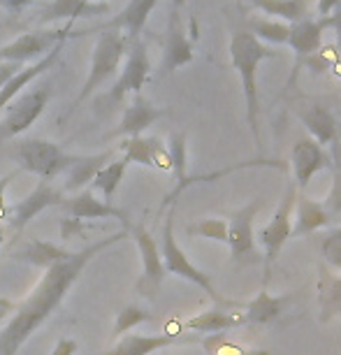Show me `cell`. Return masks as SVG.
<instances>
[{
    "label": "cell",
    "mask_w": 341,
    "mask_h": 355,
    "mask_svg": "<svg viewBox=\"0 0 341 355\" xmlns=\"http://www.w3.org/2000/svg\"><path fill=\"white\" fill-rule=\"evenodd\" d=\"M330 28H334V33H337V46L341 51V12H339V15L330 17Z\"/></svg>",
    "instance_id": "cell-45"
},
{
    "label": "cell",
    "mask_w": 341,
    "mask_h": 355,
    "mask_svg": "<svg viewBox=\"0 0 341 355\" xmlns=\"http://www.w3.org/2000/svg\"><path fill=\"white\" fill-rule=\"evenodd\" d=\"M325 28H330V17L327 19H311L306 17L302 21L292 24L290 33H288V42L292 53H295V68H292V77L288 79V89L295 84L299 68L309 61L311 56H316L320 51V44H323V33Z\"/></svg>",
    "instance_id": "cell-12"
},
{
    "label": "cell",
    "mask_w": 341,
    "mask_h": 355,
    "mask_svg": "<svg viewBox=\"0 0 341 355\" xmlns=\"http://www.w3.org/2000/svg\"><path fill=\"white\" fill-rule=\"evenodd\" d=\"M277 56L279 53L274 51L270 44L260 42L249 31H239L230 40V61H232V68L239 72V79H242V91L246 100V123H249L253 142H256L258 149L263 146L260 125H258V116H260L258 68L267 58H277Z\"/></svg>",
    "instance_id": "cell-2"
},
{
    "label": "cell",
    "mask_w": 341,
    "mask_h": 355,
    "mask_svg": "<svg viewBox=\"0 0 341 355\" xmlns=\"http://www.w3.org/2000/svg\"><path fill=\"white\" fill-rule=\"evenodd\" d=\"M125 230L135 239L139 256H142V277L137 281V291L146 297H153L167 274L163 258H160V246L144 225H128Z\"/></svg>",
    "instance_id": "cell-9"
},
{
    "label": "cell",
    "mask_w": 341,
    "mask_h": 355,
    "mask_svg": "<svg viewBox=\"0 0 341 355\" xmlns=\"http://www.w3.org/2000/svg\"><path fill=\"white\" fill-rule=\"evenodd\" d=\"M49 86H37L28 93H24L21 98L15 100L8 107V114L0 121V142L10 137L21 135L30 128L33 123L42 116V112L46 110V103H49Z\"/></svg>",
    "instance_id": "cell-8"
},
{
    "label": "cell",
    "mask_w": 341,
    "mask_h": 355,
    "mask_svg": "<svg viewBox=\"0 0 341 355\" xmlns=\"http://www.w3.org/2000/svg\"><path fill=\"white\" fill-rule=\"evenodd\" d=\"M24 65H19V63H8V61H0V89H3L5 84L10 82L12 77L17 75L19 70H21Z\"/></svg>",
    "instance_id": "cell-40"
},
{
    "label": "cell",
    "mask_w": 341,
    "mask_h": 355,
    "mask_svg": "<svg viewBox=\"0 0 341 355\" xmlns=\"http://www.w3.org/2000/svg\"><path fill=\"white\" fill-rule=\"evenodd\" d=\"M114 160V151H103L96 156H77V160L65 170V182L61 186L63 193H77L84 186H89L93 182V177L103 170V167Z\"/></svg>",
    "instance_id": "cell-23"
},
{
    "label": "cell",
    "mask_w": 341,
    "mask_h": 355,
    "mask_svg": "<svg viewBox=\"0 0 341 355\" xmlns=\"http://www.w3.org/2000/svg\"><path fill=\"white\" fill-rule=\"evenodd\" d=\"M160 258H163L165 272L177 274L182 279H189L191 284H195L198 288L209 295V300H213L220 306H230V309H242L239 302H232V300H225L216 288H213V281L209 274H204L200 267H195L189 260V256L184 253L182 246L177 244L175 239V209H170L165 218V227H163V242H160Z\"/></svg>",
    "instance_id": "cell-3"
},
{
    "label": "cell",
    "mask_w": 341,
    "mask_h": 355,
    "mask_svg": "<svg viewBox=\"0 0 341 355\" xmlns=\"http://www.w3.org/2000/svg\"><path fill=\"white\" fill-rule=\"evenodd\" d=\"M295 200H297V186L295 182H288L272 220L258 234L260 242L265 246V284L270 281L274 260H277L286 242L292 239V211H295Z\"/></svg>",
    "instance_id": "cell-7"
},
{
    "label": "cell",
    "mask_w": 341,
    "mask_h": 355,
    "mask_svg": "<svg viewBox=\"0 0 341 355\" xmlns=\"http://www.w3.org/2000/svg\"><path fill=\"white\" fill-rule=\"evenodd\" d=\"M260 200H253L251 205L242 207L227 220V246H230L232 260L235 263H251L258 260L256 253V239H253V220L260 209Z\"/></svg>",
    "instance_id": "cell-13"
},
{
    "label": "cell",
    "mask_w": 341,
    "mask_h": 355,
    "mask_svg": "<svg viewBox=\"0 0 341 355\" xmlns=\"http://www.w3.org/2000/svg\"><path fill=\"white\" fill-rule=\"evenodd\" d=\"M10 156L15 158V163L21 170L37 174L44 182L56 179L58 174H63L77 160V156L65 153L58 144L49 142V139H35V137L21 139L19 144H15Z\"/></svg>",
    "instance_id": "cell-4"
},
{
    "label": "cell",
    "mask_w": 341,
    "mask_h": 355,
    "mask_svg": "<svg viewBox=\"0 0 341 355\" xmlns=\"http://www.w3.org/2000/svg\"><path fill=\"white\" fill-rule=\"evenodd\" d=\"M290 295H272L267 288H263L249 304H242L246 323L253 325H270L274 323L281 313H283L286 304L290 302Z\"/></svg>",
    "instance_id": "cell-25"
},
{
    "label": "cell",
    "mask_w": 341,
    "mask_h": 355,
    "mask_svg": "<svg viewBox=\"0 0 341 355\" xmlns=\"http://www.w3.org/2000/svg\"><path fill=\"white\" fill-rule=\"evenodd\" d=\"M68 249H61V246L44 242V239H30L28 244H24L21 249H17L12 253V260H19V263L40 267V270H49L51 265L61 263V260L70 258Z\"/></svg>",
    "instance_id": "cell-27"
},
{
    "label": "cell",
    "mask_w": 341,
    "mask_h": 355,
    "mask_svg": "<svg viewBox=\"0 0 341 355\" xmlns=\"http://www.w3.org/2000/svg\"><path fill=\"white\" fill-rule=\"evenodd\" d=\"M292 112L297 114V119L304 123V128L309 130L311 139L323 146L332 144L337 139V119L334 114L320 103H295Z\"/></svg>",
    "instance_id": "cell-17"
},
{
    "label": "cell",
    "mask_w": 341,
    "mask_h": 355,
    "mask_svg": "<svg viewBox=\"0 0 341 355\" xmlns=\"http://www.w3.org/2000/svg\"><path fill=\"white\" fill-rule=\"evenodd\" d=\"M193 42L186 35L182 21H179L177 10L170 12V21H167L165 33V46H163V70L175 72L182 65H189L193 61Z\"/></svg>",
    "instance_id": "cell-16"
},
{
    "label": "cell",
    "mask_w": 341,
    "mask_h": 355,
    "mask_svg": "<svg viewBox=\"0 0 341 355\" xmlns=\"http://www.w3.org/2000/svg\"><path fill=\"white\" fill-rule=\"evenodd\" d=\"M325 209L330 211V216H341V165L334 167L332 174V189L325 198Z\"/></svg>",
    "instance_id": "cell-38"
},
{
    "label": "cell",
    "mask_w": 341,
    "mask_h": 355,
    "mask_svg": "<svg viewBox=\"0 0 341 355\" xmlns=\"http://www.w3.org/2000/svg\"><path fill=\"white\" fill-rule=\"evenodd\" d=\"M244 311H223V309H211L204 311L200 316L186 320V330H195L202 334H218V332H227L235 330V327L244 325Z\"/></svg>",
    "instance_id": "cell-28"
},
{
    "label": "cell",
    "mask_w": 341,
    "mask_h": 355,
    "mask_svg": "<svg viewBox=\"0 0 341 355\" xmlns=\"http://www.w3.org/2000/svg\"><path fill=\"white\" fill-rule=\"evenodd\" d=\"M320 253H323V260L334 270L341 272V225L330 227L323 239H320Z\"/></svg>",
    "instance_id": "cell-36"
},
{
    "label": "cell",
    "mask_w": 341,
    "mask_h": 355,
    "mask_svg": "<svg viewBox=\"0 0 341 355\" xmlns=\"http://www.w3.org/2000/svg\"><path fill=\"white\" fill-rule=\"evenodd\" d=\"M63 214L68 218H75V220H91V218H119L121 223L128 227L130 225V218L128 214L116 209L114 205H107L103 200L96 198V193L91 189H84L75 193L72 198L63 200L61 205Z\"/></svg>",
    "instance_id": "cell-15"
},
{
    "label": "cell",
    "mask_w": 341,
    "mask_h": 355,
    "mask_svg": "<svg viewBox=\"0 0 341 355\" xmlns=\"http://www.w3.org/2000/svg\"><path fill=\"white\" fill-rule=\"evenodd\" d=\"M253 8H258L263 15L274 17L283 24H297L309 17V0H249Z\"/></svg>",
    "instance_id": "cell-30"
},
{
    "label": "cell",
    "mask_w": 341,
    "mask_h": 355,
    "mask_svg": "<svg viewBox=\"0 0 341 355\" xmlns=\"http://www.w3.org/2000/svg\"><path fill=\"white\" fill-rule=\"evenodd\" d=\"M63 200H65L63 191L58 189V186H53L51 182H40L24 200H19V202L8 207V216H5V220L10 223L12 232L21 234L24 227L28 225L40 211H44L46 207H53V205L61 207Z\"/></svg>",
    "instance_id": "cell-10"
},
{
    "label": "cell",
    "mask_w": 341,
    "mask_h": 355,
    "mask_svg": "<svg viewBox=\"0 0 341 355\" xmlns=\"http://www.w3.org/2000/svg\"><path fill=\"white\" fill-rule=\"evenodd\" d=\"M163 114L165 112L160 110V107H153L149 100H144L137 93L135 100H132V105L125 107L119 128L114 132H110V139L112 137H121V135H125V137H142V132L146 128H151V125L156 123Z\"/></svg>",
    "instance_id": "cell-19"
},
{
    "label": "cell",
    "mask_w": 341,
    "mask_h": 355,
    "mask_svg": "<svg viewBox=\"0 0 341 355\" xmlns=\"http://www.w3.org/2000/svg\"><path fill=\"white\" fill-rule=\"evenodd\" d=\"M290 165H292V177H295L297 189H306L309 182L320 170H325L330 165V156L325 153V149L320 146L316 139L302 137L297 139L290 153Z\"/></svg>",
    "instance_id": "cell-14"
},
{
    "label": "cell",
    "mask_w": 341,
    "mask_h": 355,
    "mask_svg": "<svg viewBox=\"0 0 341 355\" xmlns=\"http://www.w3.org/2000/svg\"><path fill=\"white\" fill-rule=\"evenodd\" d=\"M128 237H130L128 230L110 234V237L98 239L96 244L84 246L82 251H72L70 258H65L61 263L51 265L49 270H44V277L33 288L30 297L24 300V302L17 306L15 316H12L8 320V325L0 330V355H17L19 348L30 339V334L40 330V325H44V320L63 304L65 295H68L72 284L82 277L86 265H89L100 251L110 249V246L123 242V239H128Z\"/></svg>",
    "instance_id": "cell-1"
},
{
    "label": "cell",
    "mask_w": 341,
    "mask_h": 355,
    "mask_svg": "<svg viewBox=\"0 0 341 355\" xmlns=\"http://www.w3.org/2000/svg\"><path fill=\"white\" fill-rule=\"evenodd\" d=\"M77 348H79V344L75 339H61L56 346H53L51 355H75Z\"/></svg>",
    "instance_id": "cell-42"
},
{
    "label": "cell",
    "mask_w": 341,
    "mask_h": 355,
    "mask_svg": "<svg viewBox=\"0 0 341 355\" xmlns=\"http://www.w3.org/2000/svg\"><path fill=\"white\" fill-rule=\"evenodd\" d=\"M125 170H128V160L119 158V160H110L103 170H100L91 182V191H100L103 193V202L112 205L114 196H116L119 186H121Z\"/></svg>",
    "instance_id": "cell-31"
},
{
    "label": "cell",
    "mask_w": 341,
    "mask_h": 355,
    "mask_svg": "<svg viewBox=\"0 0 341 355\" xmlns=\"http://www.w3.org/2000/svg\"><path fill=\"white\" fill-rule=\"evenodd\" d=\"M72 35H84V31L72 28V24H68L65 28H37L30 33H24L21 37H17L15 42L0 46V61L8 63H28V61H40L44 53H49L53 46L65 42Z\"/></svg>",
    "instance_id": "cell-6"
},
{
    "label": "cell",
    "mask_w": 341,
    "mask_h": 355,
    "mask_svg": "<svg viewBox=\"0 0 341 355\" xmlns=\"http://www.w3.org/2000/svg\"><path fill=\"white\" fill-rule=\"evenodd\" d=\"M318 306L320 323L341 318V277H334L325 267H320L318 274Z\"/></svg>",
    "instance_id": "cell-29"
},
{
    "label": "cell",
    "mask_w": 341,
    "mask_h": 355,
    "mask_svg": "<svg viewBox=\"0 0 341 355\" xmlns=\"http://www.w3.org/2000/svg\"><path fill=\"white\" fill-rule=\"evenodd\" d=\"M30 3L33 0H0V8H5L10 15H21Z\"/></svg>",
    "instance_id": "cell-43"
},
{
    "label": "cell",
    "mask_w": 341,
    "mask_h": 355,
    "mask_svg": "<svg viewBox=\"0 0 341 355\" xmlns=\"http://www.w3.org/2000/svg\"><path fill=\"white\" fill-rule=\"evenodd\" d=\"M204 351L209 355H267L260 351H251V348L237 344V341H230L225 337V332L209 334L204 339Z\"/></svg>",
    "instance_id": "cell-34"
},
{
    "label": "cell",
    "mask_w": 341,
    "mask_h": 355,
    "mask_svg": "<svg viewBox=\"0 0 341 355\" xmlns=\"http://www.w3.org/2000/svg\"><path fill=\"white\" fill-rule=\"evenodd\" d=\"M251 28L260 42L270 44H286L288 42L290 24L274 21V19H251Z\"/></svg>",
    "instance_id": "cell-32"
},
{
    "label": "cell",
    "mask_w": 341,
    "mask_h": 355,
    "mask_svg": "<svg viewBox=\"0 0 341 355\" xmlns=\"http://www.w3.org/2000/svg\"><path fill=\"white\" fill-rule=\"evenodd\" d=\"M182 341L175 334H123V339H119L114 348L100 353V355H151L167 348L172 344Z\"/></svg>",
    "instance_id": "cell-26"
},
{
    "label": "cell",
    "mask_w": 341,
    "mask_h": 355,
    "mask_svg": "<svg viewBox=\"0 0 341 355\" xmlns=\"http://www.w3.org/2000/svg\"><path fill=\"white\" fill-rule=\"evenodd\" d=\"M110 12L107 3H86V0H51L49 5H44L40 12V24H53L61 19H86Z\"/></svg>",
    "instance_id": "cell-24"
},
{
    "label": "cell",
    "mask_w": 341,
    "mask_h": 355,
    "mask_svg": "<svg viewBox=\"0 0 341 355\" xmlns=\"http://www.w3.org/2000/svg\"><path fill=\"white\" fill-rule=\"evenodd\" d=\"M8 309H10L8 302H0V313H8Z\"/></svg>",
    "instance_id": "cell-46"
},
{
    "label": "cell",
    "mask_w": 341,
    "mask_h": 355,
    "mask_svg": "<svg viewBox=\"0 0 341 355\" xmlns=\"http://www.w3.org/2000/svg\"><path fill=\"white\" fill-rule=\"evenodd\" d=\"M151 318H153V313L144 311L142 306H137V304L123 306L116 316V323H114V337H123V334H128L130 330H135L137 325H142Z\"/></svg>",
    "instance_id": "cell-33"
},
{
    "label": "cell",
    "mask_w": 341,
    "mask_h": 355,
    "mask_svg": "<svg viewBox=\"0 0 341 355\" xmlns=\"http://www.w3.org/2000/svg\"><path fill=\"white\" fill-rule=\"evenodd\" d=\"M186 232L193 237L213 239V242H227V220L223 218H204L200 223H193L186 227Z\"/></svg>",
    "instance_id": "cell-35"
},
{
    "label": "cell",
    "mask_w": 341,
    "mask_h": 355,
    "mask_svg": "<svg viewBox=\"0 0 341 355\" xmlns=\"http://www.w3.org/2000/svg\"><path fill=\"white\" fill-rule=\"evenodd\" d=\"M184 3H186V0H172V5H175V10H179V8H182Z\"/></svg>",
    "instance_id": "cell-47"
},
{
    "label": "cell",
    "mask_w": 341,
    "mask_h": 355,
    "mask_svg": "<svg viewBox=\"0 0 341 355\" xmlns=\"http://www.w3.org/2000/svg\"><path fill=\"white\" fill-rule=\"evenodd\" d=\"M339 5H341V0H318V15H320V19L332 17L334 8H339Z\"/></svg>",
    "instance_id": "cell-44"
},
{
    "label": "cell",
    "mask_w": 341,
    "mask_h": 355,
    "mask_svg": "<svg viewBox=\"0 0 341 355\" xmlns=\"http://www.w3.org/2000/svg\"><path fill=\"white\" fill-rule=\"evenodd\" d=\"M3 316H5V313H0V320H3Z\"/></svg>",
    "instance_id": "cell-49"
},
{
    "label": "cell",
    "mask_w": 341,
    "mask_h": 355,
    "mask_svg": "<svg viewBox=\"0 0 341 355\" xmlns=\"http://www.w3.org/2000/svg\"><path fill=\"white\" fill-rule=\"evenodd\" d=\"M125 49H128V37L116 28H103L96 46H93V58H91V70L89 77L84 82L82 93L77 96V103H82L98 89L105 79H110L114 72L121 65Z\"/></svg>",
    "instance_id": "cell-5"
},
{
    "label": "cell",
    "mask_w": 341,
    "mask_h": 355,
    "mask_svg": "<svg viewBox=\"0 0 341 355\" xmlns=\"http://www.w3.org/2000/svg\"><path fill=\"white\" fill-rule=\"evenodd\" d=\"M170 160H172V172L179 177V182L186 184V135L184 132H175L170 139Z\"/></svg>",
    "instance_id": "cell-37"
},
{
    "label": "cell",
    "mask_w": 341,
    "mask_h": 355,
    "mask_svg": "<svg viewBox=\"0 0 341 355\" xmlns=\"http://www.w3.org/2000/svg\"><path fill=\"white\" fill-rule=\"evenodd\" d=\"M86 3H98V0H86Z\"/></svg>",
    "instance_id": "cell-48"
},
{
    "label": "cell",
    "mask_w": 341,
    "mask_h": 355,
    "mask_svg": "<svg viewBox=\"0 0 341 355\" xmlns=\"http://www.w3.org/2000/svg\"><path fill=\"white\" fill-rule=\"evenodd\" d=\"M158 3L160 0H130V3L125 5L116 17L110 19L103 28H116V31L123 28L125 31L123 35L128 37V42L139 40V35H142V31L146 26V19H149V15Z\"/></svg>",
    "instance_id": "cell-22"
},
{
    "label": "cell",
    "mask_w": 341,
    "mask_h": 355,
    "mask_svg": "<svg viewBox=\"0 0 341 355\" xmlns=\"http://www.w3.org/2000/svg\"><path fill=\"white\" fill-rule=\"evenodd\" d=\"M17 179V172H10L5 174V177H0V220H3L5 216H8V202H5V191L10 189V184Z\"/></svg>",
    "instance_id": "cell-39"
},
{
    "label": "cell",
    "mask_w": 341,
    "mask_h": 355,
    "mask_svg": "<svg viewBox=\"0 0 341 355\" xmlns=\"http://www.w3.org/2000/svg\"><path fill=\"white\" fill-rule=\"evenodd\" d=\"M63 44L65 42L56 44L49 53H44V56L40 58V61H35L33 65H26V68H21L15 77L10 79L8 84L3 86V89H0V112H3V107L10 105L12 100H15L19 93H21L26 86L33 82V79L40 77V75H44L46 70H51L53 65L58 63V58H61V51H63Z\"/></svg>",
    "instance_id": "cell-20"
},
{
    "label": "cell",
    "mask_w": 341,
    "mask_h": 355,
    "mask_svg": "<svg viewBox=\"0 0 341 355\" xmlns=\"http://www.w3.org/2000/svg\"><path fill=\"white\" fill-rule=\"evenodd\" d=\"M330 211L325 209L323 202L311 200L309 196H297L295 211H292V237H304L330 225Z\"/></svg>",
    "instance_id": "cell-21"
},
{
    "label": "cell",
    "mask_w": 341,
    "mask_h": 355,
    "mask_svg": "<svg viewBox=\"0 0 341 355\" xmlns=\"http://www.w3.org/2000/svg\"><path fill=\"white\" fill-rule=\"evenodd\" d=\"M149 72L151 63L144 42L142 40H132V42H128V49H125V65L121 70V77L116 79L114 89L107 93V103H119V100H123L125 93H135L137 96L146 84V79H149Z\"/></svg>",
    "instance_id": "cell-11"
},
{
    "label": "cell",
    "mask_w": 341,
    "mask_h": 355,
    "mask_svg": "<svg viewBox=\"0 0 341 355\" xmlns=\"http://www.w3.org/2000/svg\"><path fill=\"white\" fill-rule=\"evenodd\" d=\"M82 232V220H75V218H61V237L63 239H70L72 234H79Z\"/></svg>",
    "instance_id": "cell-41"
},
{
    "label": "cell",
    "mask_w": 341,
    "mask_h": 355,
    "mask_svg": "<svg viewBox=\"0 0 341 355\" xmlns=\"http://www.w3.org/2000/svg\"><path fill=\"white\" fill-rule=\"evenodd\" d=\"M121 151L128 163L156 167V170H172L170 151L158 137H128L121 144Z\"/></svg>",
    "instance_id": "cell-18"
}]
</instances>
